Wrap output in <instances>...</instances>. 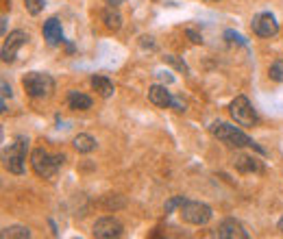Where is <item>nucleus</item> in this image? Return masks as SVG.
<instances>
[{
  "label": "nucleus",
  "mask_w": 283,
  "mask_h": 239,
  "mask_svg": "<svg viewBox=\"0 0 283 239\" xmlns=\"http://www.w3.org/2000/svg\"><path fill=\"white\" fill-rule=\"evenodd\" d=\"M124 233V226L120 220H116L111 215L107 217H100L94 222V228H92V235L98 237V239H114V237H122Z\"/></svg>",
  "instance_id": "nucleus-7"
},
{
  "label": "nucleus",
  "mask_w": 283,
  "mask_h": 239,
  "mask_svg": "<svg viewBox=\"0 0 283 239\" xmlns=\"http://www.w3.org/2000/svg\"><path fill=\"white\" fill-rule=\"evenodd\" d=\"M22 87L35 100H48L54 91V78L46 72H29L22 78Z\"/></svg>",
  "instance_id": "nucleus-2"
},
{
  "label": "nucleus",
  "mask_w": 283,
  "mask_h": 239,
  "mask_svg": "<svg viewBox=\"0 0 283 239\" xmlns=\"http://www.w3.org/2000/svg\"><path fill=\"white\" fill-rule=\"evenodd\" d=\"M209 133H212L216 140H220L227 146H231V148H255L259 154L266 152L259 144H255L244 131H240V128L229 124V122H220V120H216V122L209 126Z\"/></svg>",
  "instance_id": "nucleus-1"
},
{
  "label": "nucleus",
  "mask_w": 283,
  "mask_h": 239,
  "mask_svg": "<svg viewBox=\"0 0 283 239\" xmlns=\"http://www.w3.org/2000/svg\"><path fill=\"white\" fill-rule=\"evenodd\" d=\"M224 37L229 39V42H237V44H242V46H246V44H249V42H246V39L242 37L240 33H235V31H224Z\"/></svg>",
  "instance_id": "nucleus-25"
},
{
  "label": "nucleus",
  "mask_w": 283,
  "mask_h": 239,
  "mask_svg": "<svg viewBox=\"0 0 283 239\" xmlns=\"http://www.w3.org/2000/svg\"><path fill=\"white\" fill-rule=\"evenodd\" d=\"M103 205H105V209H114V211H116V209H122V207L126 205V202H124L122 198H120V200H116V196H114V198H111V196H107V198L103 200Z\"/></svg>",
  "instance_id": "nucleus-23"
},
{
  "label": "nucleus",
  "mask_w": 283,
  "mask_h": 239,
  "mask_svg": "<svg viewBox=\"0 0 283 239\" xmlns=\"http://www.w3.org/2000/svg\"><path fill=\"white\" fill-rule=\"evenodd\" d=\"M172 109H177V111H185V109H187V105L183 103V100H181V98H172Z\"/></svg>",
  "instance_id": "nucleus-26"
},
{
  "label": "nucleus",
  "mask_w": 283,
  "mask_h": 239,
  "mask_svg": "<svg viewBox=\"0 0 283 239\" xmlns=\"http://www.w3.org/2000/svg\"><path fill=\"white\" fill-rule=\"evenodd\" d=\"M172 98H175V96L166 89V85H150L148 87V100L155 107L168 109V107H172Z\"/></svg>",
  "instance_id": "nucleus-12"
},
{
  "label": "nucleus",
  "mask_w": 283,
  "mask_h": 239,
  "mask_svg": "<svg viewBox=\"0 0 283 239\" xmlns=\"http://www.w3.org/2000/svg\"><path fill=\"white\" fill-rule=\"evenodd\" d=\"M216 237H220V239H249V231H246L235 217H227L218 224Z\"/></svg>",
  "instance_id": "nucleus-10"
},
{
  "label": "nucleus",
  "mask_w": 283,
  "mask_h": 239,
  "mask_svg": "<svg viewBox=\"0 0 283 239\" xmlns=\"http://www.w3.org/2000/svg\"><path fill=\"white\" fill-rule=\"evenodd\" d=\"M179 215L183 222L187 224H194V226H205L209 220L214 217V211L209 205L205 202H198V200H185L179 209Z\"/></svg>",
  "instance_id": "nucleus-4"
},
{
  "label": "nucleus",
  "mask_w": 283,
  "mask_h": 239,
  "mask_svg": "<svg viewBox=\"0 0 283 239\" xmlns=\"http://www.w3.org/2000/svg\"><path fill=\"white\" fill-rule=\"evenodd\" d=\"M68 107L74 109V111H87V109H92V98L83 91H74L72 89L68 94Z\"/></svg>",
  "instance_id": "nucleus-14"
},
{
  "label": "nucleus",
  "mask_w": 283,
  "mask_h": 239,
  "mask_svg": "<svg viewBox=\"0 0 283 239\" xmlns=\"http://www.w3.org/2000/svg\"><path fill=\"white\" fill-rule=\"evenodd\" d=\"M89 83H92V87L98 91V96L100 98H111L114 96V91H116V87H114V83L109 81L107 76H100V74H94L92 78H89Z\"/></svg>",
  "instance_id": "nucleus-15"
},
{
  "label": "nucleus",
  "mask_w": 283,
  "mask_h": 239,
  "mask_svg": "<svg viewBox=\"0 0 283 239\" xmlns=\"http://www.w3.org/2000/svg\"><path fill=\"white\" fill-rule=\"evenodd\" d=\"M26 150H29V137L24 135H17L13 144L9 146V150L5 152V168L11 172V174H24L26 170Z\"/></svg>",
  "instance_id": "nucleus-3"
},
{
  "label": "nucleus",
  "mask_w": 283,
  "mask_h": 239,
  "mask_svg": "<svg viewBox=\"0 0 283 239\" xmlns=\"http://www.w3.org/2000/svg\"><path fill=\"white\" fill-rule=\"evenodd\" d=\"M157 76H159L161 81H166V83H172V81H175V78H172V76L168 74V72H157Z\"/></svg>",
  "instance_id": "nucleus-28"
},
{
  "label": "nucleus",
  "mask_w": 283,
  "mask_h": 239,
  "mask_svg": "<svg viewBox=\"0 0 283 239\" xmlns=\"http://www.w3.org/2000/svg\"><path fill=\"white\" fill-rule=\"evenodd\" d=\"M31 168L40 178L54 181L57 178V172H59V163L50 152H46L44 148H35L31 152Z\"/></svg>",
  "instance_id": "nucleus-5"
},
{
  "label": "nucleus",
  "mask_w": 283,
  "mask_h": 239,
  "mask_svg": "<svg viewBox=\"0 0 283 239\" xmlns=\"http://www.w3.org/2000/svg\"><path fill=\"white\" fill-rule=\"evenodd\" d=\"M233 165H235V170L237 172H242V174H249V172H263V165L255 159V157H249V154H242V152H237L235 157H233Z\"/></svg>",
  "instance_id": "nucleus-13"
},
{
  "label": "nucleus",
  "mask_w": 283,
  "mask_h": 239,
  "mask_svg": "<svg viewBox=\"0 0 283 239\" xmlns=\"http://www.w3.org/2000/svg\"><path fill=\"white\" fill-rule=\"evenodd\" d=\"M251 29L255 35H259V37H275L279 33V22L275 20V15L270 11H261L253 17Z\"/></svg>",
  "instance_id": "nucleus-8"
},
{
  "label": "nucleus",
  "mask_w": 283,
  "mask_h": 239,
  "mask_svg": "<svg viewBox=\"0 0 283 239\" xmlns=\"http://www.w3.org/2000/svg\"><path fill=\"white\" fill-rule=\"evenodd\" d=\"M122 3H124V0H105V5H107V7H114V9H118Z\"/></svg>",
  "instance_id": "nucleus-27"
},
{
  "label": "nucleus",
  "mask_w": 283,
  "mask_h": 239,
  "mask_svg": "<svg viewBox=\"0 0 283 239\" xmlns=\"http://www.w3.org/2000/svg\"><path fill=\"white\" fill-rule=\"evenodd\" d=\"M7 96H9V98H11V87H9V85H7V83L3 81V98H7Z\"/></svg>",
  "instance_id": "nucleus-29"
},
{
  "label": "nucleus",
  "mask_w": 283,
  "mask_h": 239,
  "mask_svg": "<svg viewBox=\"0 0 283 239\" xmlns=\"http://www.w3.org/2000/svg\"><path fill=\"white\" fill-rule=\"evenodd\" d=\"M26 39H29V35H26L24 31H13V33H9L7 37H5V44H3V61L5 63H11L15 61V54L17 50L22 48V46L26 44Z\"/></svg>",
  "instance_id": "nucleus-9"
},
{
  "label": "nucleus",
  "mask_w": 283,
  "mask_h": 239,
  "mask_svg": "<svg viewBox=\"0 0 283 239\" xmlns=\"http://www.w3.org/2000/svg\"><path fill=\"white\" fill-rule=\"evenodd\" d=\"M3 237H15V239H29L31 237V231L26 226H9V228H3Z\"/></svg>",
  "instance_id": "nucleus-18"
},
{
  "label": "nucleus",
  "mask_w": 283,
  "mask_h": 239,
  "mask_svg": "<svg viewBox=\"0 0 283 239\" xmlns=\"http://www.w3.org/2000/svg\"><path fill=\"white\" fill-rule=\"evenodd\" d=\"M185 200H187V198H183V196H175V198H170V200L166 202V205H163V211H166V215H170L175 209H181V205H183Z\"/></svg>",
  "instance_id": "nucleus-22"
},
{
  "label": "nucleus",
  "mask_w": 283,
  "mask_h": 239,
  "mask_svg": "<svg viewBox=\"0 0 283 239\" xmlns=\"http://www.w3.org/2000/svg\"><path fill=\"white\" fill-rule=\"evenodd\" d=\"M103 22H105V26L109 31H120L122 29V17L114 7H107L103 11Z\"/></svg>",
  "instance_id": "nucleus-17"
},
{
  "label": "nucleus",
  "mask_w": 283,
  "mask_h": 239,
  "mask_svg": "<svg viewBox=\"0 0 283 239\" xmlns=\"http://www.w3.org/2000/svg\"><path fill=\"white\" fill-rule=\"evenodd\" d=\"M268 74H270V78L275 81V83H283V61H275L270 66V70H268Z\"/></svg>",
  "instance_id": "nucleus-21"
},
{
  "label": "nucleus",
  "mask_w": 283,
  "mask_h": 239,
  "mask_svg": "<svg viewBox=\"0 0 283 239\" xmlns=\"http://www.w3.org/2000/svg\"><path fill=\"white\" fill-rule=\"evenodd\" d=\"M229 113H231V117L235 120V124H240V126H255V124L259 122L257 111L253 109L251 100L246 98V96H237V98L231 100Z\"/></svg>",
  "instance_id": "nucleus-6"
},
{
  "label": "nucleus",
  "mask_w": 283,
  "mask_h": 239,
  "mask_svg": "<svg viewBox=\"0 0 283 239\" xmlns=\"http://www.w3.org/2000/svg\"><path fill=\"white\" fill-rule=\"evenodd\" d=\"M185 35L190 37V42H192V44H203V35H200L198 31H194V29H192V26H187V29H185Z\"/></svg>",
  "instance_id": "nucleus-24"
},
{
  "label": "nucleus",
  "mask_w": 283,
  "mask_h": 239,
  "mask_svg": "<svg viewBox=\"0 0 283 239\" xmlns=\"http://www.w3.org/2000/svg\"><path fill=\"white\" fill-rule=\"evenodd\" d=\"M44 39H46L48 46H59L63 42V29H61V20L59 17H48L46 22H44Z\"/></svg>",
  "instance_id": "nucleus-11"
},
{
  "label": "nucleus",
  "mask_w": 283,
  "mask_h": 239,
  "mask_svg": "<svg viewBox=\"0 0 283 239\" xmlns=\"http://www.w3.org/2000/svg\"><path fill=\"white\" fill-rule=\"evenodd\" d=\"M163 61H166L168 66H172L175 70L183 72V74H190V68H187V63H185L183 59H179L177 54H166V57H163Z\"/></svg>",
  "instance_id": "nucleus-19"
},
{
  "label": "nucleus",
  "mask_w": 283,
  "mask_h": 239,
  "mask_svg": "<svg viewBox=\"0 0 283 239\" xmlns=\"http://www.w3.org/2000/svg\"><path fill=\"white\" fill-rule=\"evenodd\" d=\"M72 146H74V150L81 152V154H87V152H92L96 150V140L92 135H87V133H79L74 140H72Z\"/></svg>",
  "instance_id": "nucleus-16"
},
{
  "label": "nucleus",
  "mask_w": 283,
  "mask_h": 239,
  "mask_svg": "<svg viewBox=\"0 0 283 239\" xmlns=\"http://www.w3.org/2000/svg\"><path fill=\"white\" fill-rule=\"evenodd\" d=\"M0 31H3V35H7V15L3 17V22H0Z\"/></svg>",
  "instance_id": "nucleus-30"
},
{
  "label": "nucleus",
  "mask_w": 283,
  "mask_h": 239,
  "mask_svg": "<svg viewBox=\"0 0 283 239\" xmlns=\"http://www.w3.org/2000/svg\"><path fill=\"white\" fill-rule=\"evenodd\" d=\"M277 228H279V231H281V235H283V217H281L279 222H277Z\"/></svg>",
  "instance_id": "nucleus-31"
},
{
  "label": "nucleus",
  "mask_w": 283,
  "mask_h": 239,
  "mask_svg": "<svg viewBox=\"0 0 283 239\" xmlns=\"http://www.w3.org/2000/svg\"><path fill=\"white\" fill-rule=\"evenodd\" d=\"M24 7L31 15H40L44 11V7H46V0H24Z\"/></svg>",
  "instance_id": "nucleus-20"
}]
</instances>
